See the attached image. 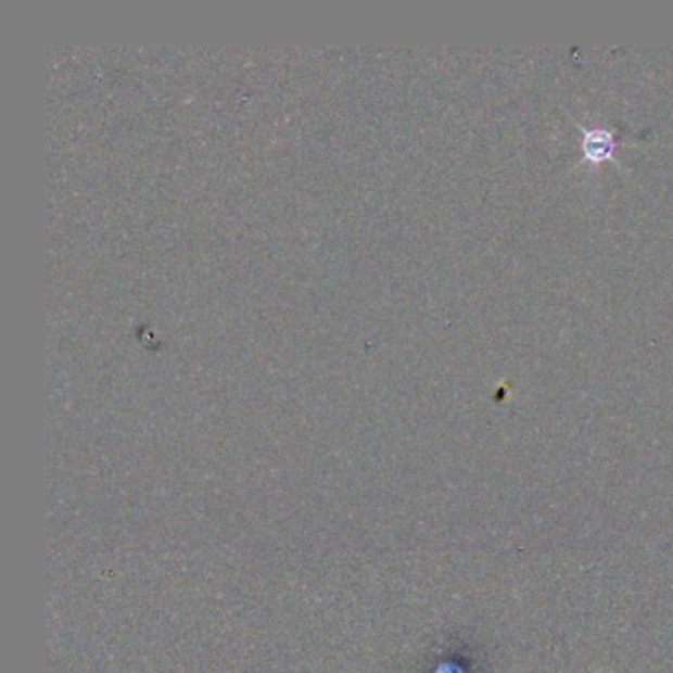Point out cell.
<instances>
[{
	"mask_svg": "<svg viewBox=\"0 0 673 673\" xmlns=\"http://www.w3.org/2000/svg\"><path fill=\"white\" fill-rule=\"evenodd\" d=\"M614 147H617V142H614L612 132L602 129L585 130L583 149H585L586 158L591 163L607 161L608 156L614 151Z\"/></svg>",
	"mask_w": 673,
	"mask_h": 673,
	"instance_id": "1",
	"label": "cell"
}]
</instances>
